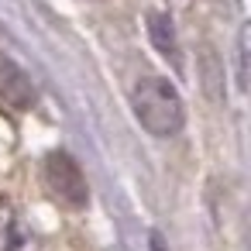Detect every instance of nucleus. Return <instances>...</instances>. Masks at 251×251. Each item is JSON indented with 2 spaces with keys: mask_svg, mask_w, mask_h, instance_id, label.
<instances>
[{
  "mask_svg": "<svg viewBox=\"0 0 251 251\" xmlns=\"http://www.w3.org/2000/svg\"><path fill=\"white\" fill-rule=\"evenodd\" d=\"M131 110L151 138H172L186 121L179 90L162 76H141L131 86Z\"/></svg>",
  "mask_w": 251,
  "mask_h": 251,
  "instance_id": "obj_1",
  "label": "nucleus"
},
{
  "mask_svg": "<svg viewBox=\"0 0 251 251\" xmlns=\"http://www.w3.org/2000/svg\"><path fill=\"white\" fill-rule=\"evenodd\" d=\"M45 182H49L52 196L62 200L66 206H86V200H90L86 179H83L79 165H76L66 151L49 155V162H45Z\"/></svg>",
  "mask_w": 251,
  "mask_h": 251,
  "instance_id": "obj_2",
  "label": "nucleus"
},
{
  "mask_svg": "<svg viewBox=\"0 0 251 251\" xmlns=\"http://www.w3.org/2000/svg\"><path fill=\"white\" fill-rule=\"evenodd\" d=\"M0 103L11 107V110H31L35 107V86L14 62H0Z\"/></svg>",
  "mask_w": 251,
  "mask_h": 251,
  "instance_id": "obj_3",
  "label": "nucleus"
},
{
  "mask_svg": "<svg viewBox=\"0 0 251 251\" xmlns=\"http://www.w3.org/2000/svg\"><path fill=\"white\" fill-rule=\"evenodd\" d=\"M0 251H38V237L21 220H7L0 227Z\"/></svg>",
  "mask_w": 251,
  "mask_h": 251,
  "instance_id": "obj_4",
  "label": "nucleus"
},
{
  "mask_svg": "<svg viewBox=\"0 0 251 251\" xmlns=\"http://www.w3.org/2000/svg\"><path fill=\"white\" fill-rule=\"evenodd\" d=\"M148 31H151V42L158 45V52H162L165 59H176V35H172V25H169V18H162V14H151V25H148Z\"/></svg>",
  "mask_w": 251,
  "mask_h": 251,
  "instance_id": "obj_5",
  "label": "nucleus"
}]
</instances>
